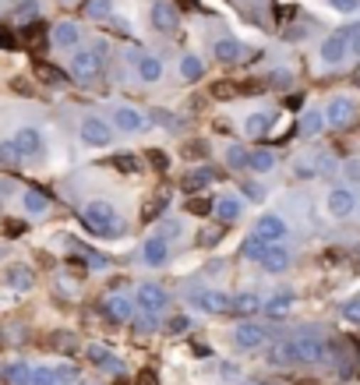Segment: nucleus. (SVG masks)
Listing matches in <instances>:
<instances>
[{
	"mask_svg": "<svg viewBox=\"0 0 360 385\" xmlns=\"http://www.w3.org/2000/svg\"><path fill=\"white\" fill-rule=\"evenodd\" d=\"M82 223L95 237H120L124 233V223L117 219L113 205H106V201H89L85 212H82Z\"/></svg>",
	"mask_w": 360,
	"mask_h": 385,
	"instance_id": "f257e3e1",
	"label": "nucleus"
},
{
	"mask_svg": "<svg viewBox=\"0 0 360 385\" xmlns=\"http://www.w3.org/2000/svg\"><path fill=\"white\" fill-rule=\"evenodd\" d=\"M71 75H75L78 85H92L102 75V46H95V50H75Z\"/></svg>",
	"mask_w": 360,
	"mask_h": 385,
	"instance_id": "f03ea898",
	"label": "nucleus"
},
{
	"mask_svg": "<svg viewBox=\"0 0 360 385\" xmlns=\"http://www.w3.org/2000/svg\"><path fill=\"white\" fill-rule=\"evenodd\" d=\"M346 57H350V28H339V32H332V36L322 39L318 60H322L325 68H339Z\"/></svg>",
	"mask_w": 360,
	"mask_h": 385,
	"instance_id": "7ed1b4c3",
	"label": "nucleus"
},
{
	"mask_svg": "<svg viewBox=\"0 0 360 385\" xmlns=\"http://www.w3.org/2000/svg\"><path fill=\"white\" fill-rule=\"evenodd\" d=\"M354 117H357V99L354 96H332V102L325 106V127H332V131L350 127Z\"/></svg>",
	"mask_w": 360,
	"mask_h": 385,
	"instance_id": "20e7f679",
	"label": "nucleus"
},
{
	"mask_svg": "<svg viewBox=\"0 0 360 385\" xmlns=\"http://www.w3.org/2000/svg\"><path fill=\"white\" fill-rule=\"evenodd\" d=\"M149 21H152V28L159 32V36H174L180 28V14L177 7L170 4V0H152V7H149Z\"/></svg>",
	"mask_w": 360,
	"mask_h": 385,
	"instance_id": "39448f33",
	"label": "nucleus"
},
{
	"mask_svg": "<svg viewBox=\"0 0 360 385\" xmlns=\"http://www.w3.org/2000/svg\"><path fill=\"white\" fill-rule=\"evenodd\" d=\"M113 127H117V131H127V135L149 131V127H152V117H149L145 110H134V106H117V110H113Z\"/></svg>",
	"mask_w": 360,
	"mask_h": 385,
	"instance_id": "423d86ee",
	"label": "nucleus"
},
{
	"mask_svg": "<svg viewBox=\"0 0 360 385\" xmlns=\"http://www.w3.org/2000/svg\"><path fill=\"white\" fill-rule=\"evenodd\" d=\"M187 300H191L194 307H201L205 315H223V311H230V304H233V297L223 293V290H194V293H187Z\"/></svg>",
	"mask_w": 360,
	"mask_h": 385,
	"instance_id": "0eeeda50",
	"label": "nucleus"
},
{
	"mask_svg": "<svg viewBox=\"0 0 360 385\" xmlns=\"http://www.w3.org/2000/svg\"><path fill=\"white\" fill-rule=\"evenodd\" d=\"M134 307L142 315H159L166 307V290L159 287V283H142V287L134 290Z\"/></svg>",
	"mask_w": 360,
	"mask_h": 385,
	"instance_id": "6e6552de",
	"label": "nucleus"
},
{
	"mask_svg": "<svg viewBox=\"0 0 360 385\" xmlns=\"http://www.w3.org/2000/svg\"><path fill=\"white\" fill-rule=\"evenodd\" d=\"M78 135H82V142L92 145V149H102V145H110L113 142V124H106L102 117H85L82 120V127H78Z\"/></svg>",
	"mask_w": 360,
	"mask_h": 385,
	"instance_id": "1a4fd4ad",
	"label": "nucleus"
},
{
	"mask_svg": "<svg viewBox=\"0 0 360 385\" xmlns=\"http://www.w3.org/2000/svg\"><path fill=\"white\" fill-rule=\"evenodd\" d=\"M290 347H293V364H322L325 357V343L314 336H297L290 339Z\"/></svg>",
	"mask_w": 360,
	"mask_h": 385,
	"instance_id": "9d476101",
	"label": "nucleus"
},
{
	"mask_svg": "<svg viewBox=\"0 0 360 385\" xmlns=\"http://www.w3.org/2000/svg\"><path fill=\"white\" fill-rule=\"evenodd\" d=\"M286 233H290V226H286V219L275 216V212H265V216L255 223V237H262L265 244H282Z\"/></svg>",
	"mask_w": 360,
	"mask_h": 385,
	"instance_id": "9b49d317",
	"label": "nucleus"
},
{
	"mask_svg": "<svg viewBox=\"0 0 360 385\" xmlns=\"http://www.w3.org/2000/svg\"><path fill=\"white\" fill-rule=\"evenodd\" d=\"M11 142L18 145V152H21L25 159H36V156H43V149H46V138H43L39 127H18Z\"/></svg>",
	"mask_w": 360,
	"mask_h": 385,
	"instance_id": "f8f14e48",
	"label": "nucleus"
},
{
	"mask_svg": "<svg viewBox=\"0 0 360 385\" xmlns=\"http://www.w3.org/2000/svg\"><path fill=\"white\" fill-rule=\"evenodd\" d=\"M325 209H329L332 219H346L357 209V194L350 191V188H332V191L325 194Z\"/></svg>",
	"mask_w": 360,
	"mask_h": 385,
	"instance_id": "ddd939ff",
	"label": "nucleus"
},
{
	"mask_svg": "<svg viewBox=\"0 0 360 385\" xmlns=\"http://www.w3.org/2000/svg\"><path fill=\"white\" fill-rule=\"evenodd\" d=\"M265 339H269V332H265V325H258V322H240V325L233 329V343H237L240 350H258V347H265Z\"/></svg>",
	"mask_w": 360,
	"mask_h": 385,
	"instance_id": "4468645a",
	"label": "nucleus"
},
{
	"mask_svg": "<svg viewBox=\"0 0 360 385\" xmlns=\"http://www.w3.org/2000/svg\"><path fill=\"white\" fill-rule=\"evenodd\" d=\"M212 53H216L219 64H237V60H244L248 46H244L240 39H233V36H219V39L212 43Z\"/></svg>",
	"mask_w": 360,
	"mask_h": 385,
	"instance_id": "2eb2a0df",
	"label": "nucleus"
},
{
	"mask_svg": "<svg viewBox=\"0 0 360 385\" xmlns=\"http://www.w3.org/2000/svg\"><path fill=\"white\" fill-rule=\"evenodd\" d=\"M240 212H244V205H240V198L237 194H216V201H212V216H216V223H237L240 219Z\"/></svg>",
	"mask_w": 360,
	"mask_h": 385,
	"instance_id": "dca6fc26",
	"label": "nucleus"
},
{
	"mask_svg": "<svg viewBox=\"0 0 360 385\" xmlns=\"http://www.w3.org/2000/svg\"><path fill=\"white\" fill-rule=\"evenodd\" d=\"M102 315H106L110 322H131V318H134V300L124 297V293H113V297L102 300Z\"/></svg>",
	"mask_w": 360,
	"mask_h": 385,
	"instance_id": "f3484780",
	"label": "nucleus"
},
{
	"mask_svg": "<svg viewBox=\"0 0 360 385\" xmlns=\"http://www.w3.org/2000/svg\"><path fill=\"white\" fill-rule=\"evenodd\" d=\"M166 258H170V241H163V237H149V241L142 244V262H145L149 269L166 265Z\"/></svg>",
	"mask_w": 360,
	"mask_h": 385,
	"instance_id": "a211bd4d",
	"label": "nucleus"
},
{
	"mask_svg": "<svg viewBox=\"0 0 360 385\" xmlns=\"http://www.w3.org/2000/svg\"><path fill=\"white\" fill-rule=\"evenodd\" d=\"M53 46H60V50H78V39H82V25L78 21H60V25H53Z\"/></svg>",
	"mask_w": 360,
	"mask_h": 385,
	"instance_id": "6ab92c4d",
	"label": "nucleus"
},
{
	"mask_svg": "<svg viewBox=\"0 0 360 385\" xmlns=\"http://www.w3.org/2000/svg\"><path fill=\"white\" fill-rule=\"evenodd\" d=\"M134 68H138V82H145V85L163 82V57H156V53H142V60H138Z\"/></svg>",
	"mask_w": 360,
	"mask_h": 385,
	"instance_id": "aec40b11",
	"label": "nucleus"
},
{
	"mask_svg": "<svg viewBox=\"0 0 360 385\" xmlns=\"http://www.w3.org/2000/svg\"><path fill=\"white\" fill-rule=\"evenodd\" d=\"M258 265H262L265 273H286V269H290V248H286V244H272Z\"/></svg>",
	"mask_w": 360,
	"mask_h": 385,
	"instance_id": "412c9836",
	"label": "nucleus"
},
{
	"mask_svg": "<svg viewBox=\"0 0 360 385\" xmlns=\"http://www.w3.org/2000/svg\"><path fill=\"white\" fill-rule=\"evenodd\" d=\"M290 307H293V293H290V290H279V293H272L269 300H262V311H265L269 318H282Z\"/></svg>",
	"mask_w": 360,
	"mask_h": 385,
	"instance_id": "4be33fe9",
	"label": "nucleus"
},
{
	"mask_svg": "<svg viewBox=\"0 0 360 385\" xmlns=\"http://www.w3.org/2000/svg\"><path fill=\"white\" fill-rule=\"evenodd\" d=\"M85 354H89V361L95 364V368H102V371H120V357H117V354H110L106 347L92 343V347L85 350Z\"/></svg>",
	"mask_w": 360,
	"mask_h": 385,
	"instance_id": "5701e85b",
	"label": "nucleus"
},
{
	"mask_svg": "<svg viewBox=\"0 0 360 385\" xmlns=\"http://www.w3.org/2000/svg\"><path fill=\"white\" fill-rule=\"evenodd\" d=\"M180 78L184 82H201L205 78V60L198 53H184L180 57Z\"/></svg>",
	"mask_w": 360,
	"mask_h": 385,
	"instance_id": "b1692460",
	"label": "nucleus"
},
{
	"mask_svg": "<svg viewBox=\"0 0 360 385\" xmlns=\"http://www.w3.org/2000/svg\"><path fill=\"white\" fill-rule=\"evenodd\" d=\"M272 113H265V110H258V113H251L248 120H244V135L248 138H262V135H269V127H272Z\"/></svg>",
	"mask_w": 360,
	"mask_h": 385,
	"instance_id": "393cba45",
	"label": "nucleus"
},
{
	"mask_svg": "<svg viewBox=\"0 0 360 385\" xmlns=\"http://www.w3.org/2000/svg\"><path fill=\"white\" fill-rule=\"evenodd\" d=\"M325 131V113L322 110H304V117H300V135L304 138H318Z\"/></svg>",
	"mask_w": 360,
	"mask_h": 385,
	"instance_id": "a878e982",
	"label": "nucleus"
},
{
	"mask_svg": "<svg viewBox=\"0 0 360 385\" xmlns=\"http://www.w3.org/2000/svg\"><path fill=\"white\" fill-rule=\"evenodd\" d=\"M230 311H237V315L251 318V315H258V311H262V297H258V293H237V297H233V304H230Z\"/></svg>",
	"mask_w": 360,
	"mask_h": 385,
	"instance_id": "bb28decb",
	"label": "nucleus"
},
{
	"mask_svg": "<svg viewBox=\"0 0 360 385\" xmlns=\"http://www.w3.org/2000/svg\"><path fill=\"white\" fill-rule=\"evenodd\" d=\"M32 269L28 265H11L7 269V287L11 290H18V293H25V290H32Z\"/></svg>",
	"mask_w": 360,
	"mask_h": 385,
	"instance_id": "cd10ccee",
	"label": "nucleus"
},
{
	"mask_svg": "<svg viewBox=\"0 0 360 385\" xmlns=\"http://www.w3.org/2000/svg\"><path fill=\"white\" fill-rule=\"evenodd\" d=\"M248 170H255V174H272V170H275V152L255 149V152L248 156Z\"/></svg>",
	"mask_w": 360,
	"mask_h": 385,
	"instance_id": "c85d7f7f",
	"label": "nucleus"
},
{
	"mask_svg": "<svg viewBox=\"0 0 360 385\" xmlns=\"http://www.w3.org/2000/svg\"><path fill=\"white\" fill-rule=\"evenodd\" d=\"M21 205H25L28 216H43V212L50 209V198H46L43 191H36V188H28V191L21 194Z\"/></svg>",
	"mask_w": 360,
	"mask_h": 385,
	"instance_id": "c756f323",
	"label": "nucleus"
},
{
	"mask_svg": "<svg viewBox=\"0 0 360 385\" xmlns=\"http://www.w3.org/2000/svg\"><path fill=\"white\" fill-rule=\"evenodd\" d=\"M4 379H7V385H32V364L14 361V364H7Z\"/></svg>",
	"mask_w": 360,
	"mask_h": 385,
	"instance_id": "7c9ffc66",
	"label": "nucleus"
},
{
	"mask_svg": "<svg viewBox=\"0 0 360 385\" xmlns=\"http://www.w3.org/2000/svg\"><path fill=\"white\" fill-rule=\"evenodd\" d=\"M272 244H265V241H262V237H255V233H251V237H248V241H244V244H240V255H244V258H248V262H262V258H265V251H269Z\"/></svg>",
	"mask_w": 360,
	"mask_h": 385,
	"instance_id": "2f4dec72",
	"label": "nucleus"
},
{
	"mask_svg": "<svg viewBox=\"0 0 360 385\" xmlns=\"http://www.w3.org/2000/svg\"><path fill=\"white\" fill-rule=\"evenodd\" d=\"M21 159H25V156L18 152V145H14L11 138H7V142H0V167H7V170H18V167H21Z\"/></svg>",
	"mask_w": 360,
	"mask_h": 385,
	"instance_id": "473e14b6",
	"label": "nucleus"
},
{
	"mask_svg": "<svg viewBox=\"0 0 360 385\" xmlns=\"http://www.w3.org/2000/svg\"><path fill=\"white\" fill-rule=\"evenodd\" d=\"M205 184H212V170H208V167H198V170H191V174L184 177V188H187V191H198V188H205Z\"/></svg>",
	"mask_w": 360,
	"mask_h": 385,
	"instance_id": "72a5a7b5",
	"label": "nucleus"
},
{
	"mask_svg": "<svg viewBox=\"0 0 360 385\" xmlns=\"http://www.w3.org/2000/svg\"><path fill=\"white\" fill-rule=\"evenodd\" d=\"M248 156H251V152H248L244 145H230V149H226V167H230V170H248Z\"/></svg>",
	"mask_w": 360,
	"mask_h": 385,
	"instance_id": "f704fd0d",
	"label": "nucleus"
},
{
	"mask_svg": "<svg viewBox=\"0 0 360 385\" xmlns=\"http://www.w3.org/2000/svg\"><path fill=\"white\" fill-rule=\"evenodd\" d=\"M32 385H57V371L46 368V364H36L32 368Z\"/></svg>",
	"mask_w": 360,
	"mask_h": 385,
	"instance_id": "c9c22d12",
	"label": "nucleus"
},
{
	"mask_svg": "<svg viewBox=\"0 0 360 385\" xmlns=\"http://www.w3.org/2000/svg\"><path fill=\"white\" fill-rule=\"evenodd\" d=\"M180 233H184V223H180V219H166V226H159L156 237H163V241H177Z\"/></svg>",
	"mask_w": 360,
	"mask_h": 385,
	"instance_id": "e433bc0d",
	"label": "nucleus"
},
{
	"mask_svg": "<svg viewBox=\"0 0 360 385\" xmlns=\"http://www.w3.org/2000/svg\"><path fill=\"white\" fill-rule=\"evenodd\" d=\"M57 371V385H75L78 382V368L75 364H60V368H53Z\"/></svg>",
	"mask_w": 360,
	"mask_h": 385,
	"instance_id": "4c0bfd02",
	"label": "nucleus"
},
{
	"mask_svg": "<svg viewBox=\"0 0 360 385\" xmlns=\"http://www.w3.org/2000/svg\"><path fill=\"white\" fill-rule=\"evenodd\" d=\"M36 14H39V4H36V0H25V4L18 7V14H14V18H18V25H25V21H28V18H36Z\"/></svg>",
	"mask_w": 360,
	"mask_h": 385,
	"instance_id": "58836bf2",
	"label": "nucleus"
},
{
	"mask_svg": "<svg viewBox=\"0 0 360 385\" xmlns=\"http://www.w3.org/2000/svg\"><path fill=\"white\" fill-rule=\"evenodd\" d=\"M329 7H332V11H339V14H357L360 0H329Z\"/></svg>",
	"mask_w": 360,
	"mask_h": 385,
	"instance_id": "ea45409f",
	"label": "nucleus"
},
{
	"mask_svg": "<svg viewBox=\"0 0 360 385\" xmlns=\"http://www.w3.org/2000/svg\"><path fill=\"white\" fill-rule=\"evenodd\" d=\"M293 174H297V181H314V177H318V167H314V163H304V159H300Z\"/></svg>",
	"mask_w": 360,
	"mask_h": 385,
	"instance_id": "a19ab883",
	"label": "nucleus"
},
{
	"mask_svg": "<svg viewBox=\"0 0 360 385\" xmlns=\"http://www.w3.org/2000/svg\"><path fill=\"white\" fill-rule=\"evenodd\" d=\"M110 11H113V0H89L92 18H102V14H110Z\"/></svg>",
	"mask_w": 360,
	"mask_h": 385,
	"instance_id": "79ce46f5",
	"label": "nucleus"
},
{
	"mask_svg": "<svg viewBox=\"0 0 360 385\" xmlns=\"http://www.w3.org/2000/svg\"><path fill=\"white\" fill-rule=\"evenodd\" d=\"M187 329H191V322H187L184 315H177V318H170V322H166V332H174V336L187 332Z\"/></svg>",
	"mask_w": 360,
	"mask_h": 385,
	"instance_id": "37998d69",
	"label": "nucleus"
},
{
	"mask_svg": "<svg viewBox=\"0 0 360 385\" xmlns=\"http://www.w3.org/2000/svg\"><path fill=\"white\" fill-rule=\"evenodd\" d=\"M343 174H346L350 184H360V159H350V163L343 167Z\"/></svg>",
	"mask_w": 360,
	"mask_h": 385,
	"instance_id": "c03bdc74",
	"label": "nucleus"
},
{
	"mask_svg": "<svg viewBox=\"0 0 360 385\" xmlns=\"http://www.w3.org/2000/svg\"><path fill=\"white\" fill-rule=\"evenodd\" d=\"M343 318L354 322V325H360V300H350V304L343 307Z\"/></svg>",
	"mask_w": 360,
	"mask_h": 385,
	"instance_id": "a18cd8bd",
	"label": "nucleus"
},
{
	"mask_svg": "<svg viewBox=\"0 0 360 385\" xmlns=\"http://www.w3.org/2000/svg\"><path fill=\"white\" fill-rule=\"evenodd\" d=\"M350 53L360 57V21L357 25H350Z\"/></svg>",
	"mask_w": 360,
	"mask_h": 385,
	"instance_id": "49530a36",
	"label": "nucleus"
},
{
	"mask_svg": "<svg viewBox=\"0 0 360 385\" xmlns=\"http://www.w3.org/2000/svg\"><path fill=\"white\" fill-rule=\"evenodd\" d=\"M329 170H336L332 156H318V177H322V174H329Z\"/></svg>",
	"mask_w": 360,
	"mask_h": 385,
	"instance_id": "de8ad7c7",
	"label": "nucleus"
},
{
	"mask_svg": "<svg viewBox=\"0 0 360 385\" xmlns=\"http://www.w3.org/2000/svg\"><path fill=\"white\" fill-rule=\"evenodd\" d=\"M244 191H248V198H251V201H262V198H265V191H262L258 184H248Z\"/></svg>",
	"mask_w": 360,
	"mask_h": 385,
	"instance_id": "09e8293b",
	"label": "nucleus"
},
{
	"mask_svg": "<svg viewBox=\"0 0 360 385\" xmlns=\"http://www.w3.org/2000/svg\"><path fill=\"white\" fill-rule=\"evenodd\" d=\"M272 82H275V85H286V82H290V71H272Z\"/></svg>",
	"mask_w": 360,
	"mask_h": 385,
	"instance_id": "8fccbe9b",
	"label": "nucleus"
},
{
	"mask_svg": "<svg viewBox=\"0 0 360 385\" xmlns=\"http://www.w3.org/2000/svg\"><path fill=\"white\" fill-rule=\"evenodd\" d=\"M219 371H223V379H237V368H233V364H223Z\"/></svg>",
	"mask_w": 360,
	"mask_h": 385,
	"instance_id": "3c124183",
	"label": "nucleus"
}]
</instances>
